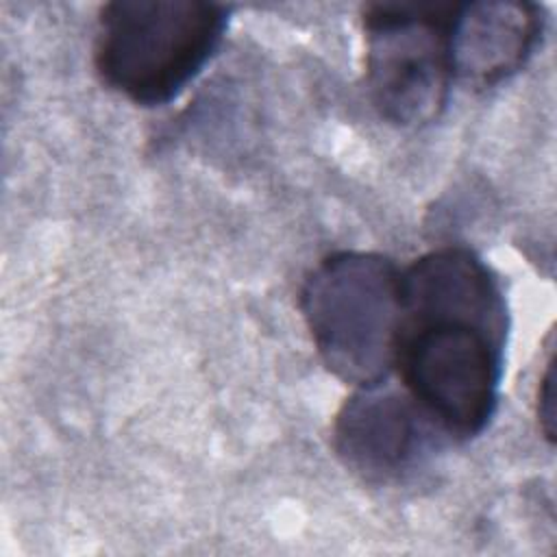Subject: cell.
<instances>
[{
  "mask_svg": "<svg viewBox=\"0 0 557 557\" xmlns=\"http://www.w3.org/2000/svg\"><path fill=\"white\" fill-rule=\"evenodd\" d=\"M507 326L503 287L474 250L444 246L400 270L394 368L440 433L470 440L494 418Z\"/></svg>",
  "mask_w": 557,
  "mask_h": 557,
  "instance_id": "cell-1",
  "label": "cell"
},
{
  "mask_svg": "<svg viewBox=\"0 0 557 557\" xmlns=\"http://www.w3.org/2000/svg\"><path fill=\"white\" fill-rule=\"evenodd\" d=\"M231 9L207 0H117L98 13L94 67L139 107L174 100L215 54Z\"/></svg>",
  "mask_w": 557,
  "mask_h": 557,
  "instance_id": "cell-2",
  "label": "cell"
},
{
  "mask_svg": "<svg viewBox=\"0 0 557 557\" xmlns=\"http://www.w3.org/2000/svg\"><path fill=\"white\" fill-rule=\"evenodd\" d=\"M298 305L333 376L355 389L385 383L400 320V268L389 257L366 250L326 255L302 281Z\"/></svg>",
  "mask_w": 557,
  "mask_h": 557,
  "instance_id": "cell-3",
  "label": "cell"
},
{
  "mask_svg": "<svg viewBox=\"0 0 557 557\" xmlns=\"http://www.w3.org/2000/svg\"><path fill=\"white\" fill-rule=\"evenodd\" d=\"M457 2H374L361 11L372 104L400 128L440 117L455 81L450 22Z\"/></svg>",
  "mask_w": 557,
  "mask_h": 557,
  "instance_id": "cell-4",
  "label": "cell"
},
{
  "mask_svg": "<svg viewBox=\"0 0 557 557\" xmlns=\"http://www.w3.org/2000/svg\"><path fill=\"white\" fill-rule=\"evenodd\" d=\"M435 433L407 392L383 389L381 383L346 398L335 416L333 446L352 472L385 483L409 472Z\"/></svg>",
  "mask_w": 557,
  "mask_h": 557,
  "instance_id": "cell-5",
  "label": "cell"
},
{
  "mask_svg": "<svg viewBox=\"0 0 557 557\" xmlns=\"http://www.w3.org/2000/svg\"><path fill=\"white\" fill-rule=\"evenodd\" d=\"M544 33L542 7L531 2L455 4L450 57L455 78L474 87H494L535 52Z\"/></svg>",
  "mask_w": 557,
  "mask_h": 557,
  "instance_id": "cell-6",
  "label": "cell"
},
{
  "mask_svg": "<svg viewBox=\"0 0 557 557\" xmlns=\"http://www.w3.org/2000/svg\"><path fill=\"white\" fill-rule=\"evenodd\" d=\"M553 381H555V368H553V355H550L537 381V420L548 442L555 440V383Z\"/></svg>",
  "mask_w": 557,
  "mask_h": 557,
  "instance_id": "cell-7",
  "label": "cell"
}]
</instances>
